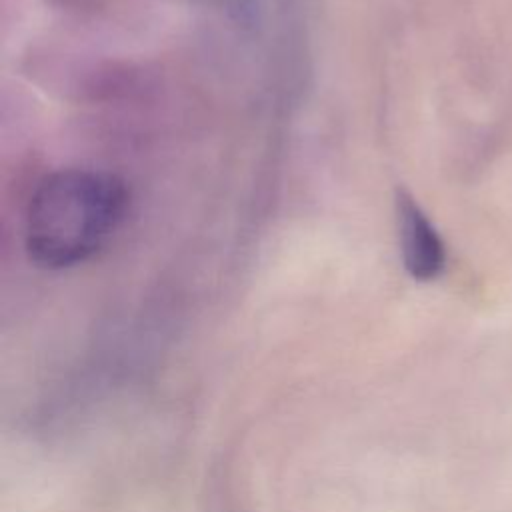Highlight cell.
<instances>
[{
    "mask_svg": "<svg viewBox=\"0 0 512 512\" xmlns=\"http://www.w3.org/2000/svg\"><path fill=\"white\" fill-rule=\"evenodd\" d=\"M396 214L404 268L416 280L436 278L442 272L446 260L444 244L438 232L420 210V206L404 192L398 194Z\"/></svg>",
    "mask_w": 512,
    "mask_h": 512,
    "instance_id": "obj_2",
    "label": "cell"
},
{
    "mask_svg": "<svg viewBox=\"0 0 512 512\" xmlns=\"http://www.w3.org/2000/svg\"><path fill=\"white\" fill-rule=\"evenodd\" d=\"M128 206L120 178L68 168L44 176L26 212V252L42 268L58 270L92 258L118 230Z\"/></svg>",
    "mask_w": 512,
    "mask_h": 512,
    "instance_id": "obj_1",
    "label": "cell"
}]
</instances>
